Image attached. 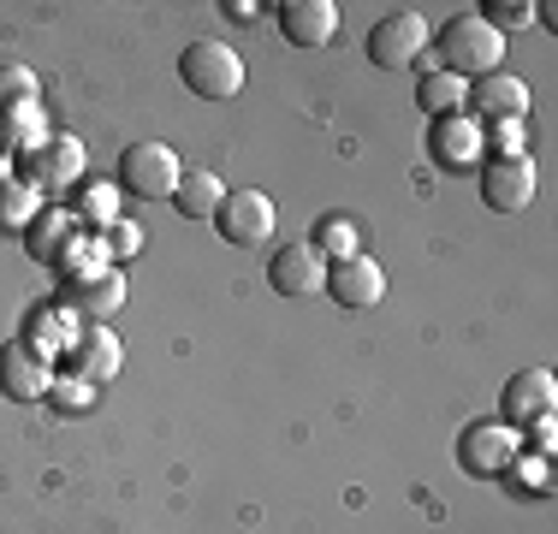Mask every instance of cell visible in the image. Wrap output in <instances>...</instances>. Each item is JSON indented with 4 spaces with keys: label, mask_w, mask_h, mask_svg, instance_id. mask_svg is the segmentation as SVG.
Masks as SVG:
<instances>
[{
    "label": "cell",
    "mask_w": 558,
    "mask_h": 534,
    "mask_svg": "<svg viewBox=\"0 0 558 534\" xmlns=\"http://www.w3.org/2000/svg\"><path fill=\"white\" fill-rule=\"evenodd\" d=\"M226 203V179L208 167H191L179 179V191H172V208L184 214V220H215V208Z\"/></svg>",
    "instance_id": "d6986e66"
},
{
    "label": "cell",
    "mask_w": 558,
    "mask_h": 534,
    "mask_svg": "<svg viewBox=\"0 0 558 534\" xmlns=\"http://www.w3.org/2000/svg\"><path fill=\"white\" fill-rule=\"evenodd\" d=\"M428 155L440 160L446 172H475V167H482V155H487V143H482V125H475L470 113L434 119V131H428Z\"/></svg>",
    "instance_id": "4fadbf2b"
},
{
    "label": "cell",
    "mask_w": 558,
    "mask_h": 534,
    "mask_svg": "<svg viewBox=\"0 0 558 534\" xmlns=\"http://www.w3.org/2000/svg\"><path fill=\"white\" fill-rule=\"evenodd\" d=\"M24 232H31V256L36 262H54L60 267V256L77 244V238H84V226L72 220V208H48V214H36Z\"/></svg>",
    "instance_id": "ac0fdd59"
},
{
    "label": "cell",
    "mask_w": 558,
    "mask_h": 534,
    "mask_svg": "<svg viewBox=\"0 0 558 534\" xmlns=\"http://www.w3.org/2000/svg\"><path fill=\"white\" fill-rule=\"evenodd\" d=\"M0 137L36 155V149L48 143V131H43V107H19V113H7V119H0Z\"/></svg>",
    "instance_id": "4316f807"
},
{
    "label": "cell",
    "mask_w": 558,
    "mask_h": 534,
    "mask_svg": "<svg viewBox=\"0 0 558 534\" xmlns=\"http://www.w3.org/2000/svg\"><path fill=\"white\" fill-rule=\"evenodd\" d=\"M505 481H511L517 493H535V499H547V493H553V458H535V451H523V458L505 470Z\"/></svg>",
    "instance_id": "d4e9b609"
},
{
    "label": "cell",
    "mask_w": 558,
    "mask_h": 534,
    "mask_svg": "<svg viewBox=\"0 0 558 534\" xmlns=\"http://www.w3.org/2000/svg\"><path fill=\"white\" fill-rule=\"evenodd\" d=\"M517 458H523V434H517L511 422H475L458 434V470L463 475L494 481V475L511 470Z\"/></svg>",
    "instance_id": "277c9868"
},
{
    "label": "cell",
    "mask_w": 558,
    "mask_h": 534,
    "mask_svg": "<svg viewBox=\"0 0 558 534\" xmlns=\"http://www.w3.org/2000/svg\"><path fill=\"white\" fill-rule=\"evenodd\" d=\"M184 179V160L167 149V143H131L119 155V191L125 196H143V203H172Z\"/></svg>",
    "instance_id": "3957f363"
},
{
    "label": "cell",
    "mask_w": 558,
    "mask_h": 534,
    "mask_svg": "<svg viewBox=\"0 0 558 534\" xmlns=\"http://www.w3.org/2000/svg\"><path fill=\"white\" fill-rule=\"evenodd\" d=\"M36 184L24 179V184H7V191H0V226H31L36 214H43V203H36Z\"/></svg>",
    "instance_id": "83f0119b"
},
{
    "label": "cell",
    "mask_w": 558,
    "mask_h": 534,
    "mask_svg": "<svg viewBox=\"0 0 558 534\" xmlns=\"http://www.w3.org/2000/svg\"><path fill=\"white\" fill-rule=\"evenodd\" d=\"M553 404H558L553 368H523V374H511L505 392H499V422H511L517 434H523L535 416H553Z\"/></svg>",
    "instance_id": "30bf717a"
},
{
    "label": "cell",
    "mask_w": 558,
    "mask_h": 534,
    "mask_svg": "<svg viewBox=\"0 0 558 534\" xmlns=\"http://www.w3.org/2000/svg\"><path fill=\"white\" fill-rule=\"evenodd\" d=\"M482 143H494V155H529V143H523V119H505V125H482Z\"/></svg>",
    "instance_id": "4dcf8cb0"
},
{
    "label": "cell",
    "mask_w": 558,
    "mask_h": 534,
    "mask_svg": "<svg viewBox=\"0 0 558 534\" xmlns=\"http://www.w3.org/2000/svg\"><path fill=\"white\" fill-rule=\"evenodd\" d=\"M482 19L505 36V31H523V24H535V7H529V0H487Z\"/></svg>",
    "instance_id": "f1b7e54d"
},
{
    "label": "cell",
    "mask_w": 558,
    "mask_h": 534,
    "mask_svg": "<svg viewBox=\"0 0 558 534\" xmlns=\"http://www.w3.org/2000/svg\"><path fill=\"white\" fill-rule=\"evenodd\" d=\"M428 53V19L422 12H387V19L368 31V60L380 72H404V65H422Z\"/></svg>",
    "instance_id": "8992f818"
},
{
    "label": "cell",
    "mask_w": 558,
    "mask_h": 534,
    "mask_svg": "<svg viewBox=\"0 0 558 534\" xmlns=\"http://www.w3.org/2000/svg\"><path fill=\"white\" fill-rule=\"evenodd\" d=\"M19 107H36V72L31 65H0V119L19 113Z\"/></svg>",
    "instance_id": "484cf974"
},
{
    "label": "cell",
    "mask_w": 558,
    "mask_h": 534,
    "mask_svg": "<svg viewBox=\"0 0 558 534\" xmlns=\"http://www.w3.org/2000/svg\"><path fill=\"white\" fill-rule=\"evenodd\" d=\"M101 250H108L113 262H131L143 250V226H131V220H113L108 226V238H101Z\"/></svg>",
    "instance_id": "f546056e"
},
{
    "label": "cell",
    "mask_w": 558,
    "mask_h": 534,
    "mask_svg": "<svg viewBox=\"0 0 558 534\" xmlns=\"http://www.w3.org/2000/svg\"><path fill=\"white\" fill-rule=\"evenodd\" d=\"M463 107H475V125H505V119H529V84L517 72H487V77H475L470 84V101Z\"/></svg>",
    "instance_id": "9c48e42d"
},
{
    "label": "cell",
    "mask_w": 558,
    "mask_h": 534,
    "mask_svg": "<svg viewBox=\"0 0 558 534\" xmlns=\"http://www.w3.org/2000/svg\"><path fill=\"white\" fill-rule=\"evenodd\" d=\"M119 303H125V274H119V267H89V274L60 279V310L84 315L89 327H101Z\"/></svg>",
    "instance_id": "52a82bcc"
},
{
    "label": "cell",
    "mask_w": 558,
    "mask_h": 534,
    "mask_svg": "<svg viewBox=\"0 0 558 534\" xmlns=\"http://www.w3.org/2000/svg\"><path fill=\"white\" fill-rule=\"evenodd\" d=\"M274 226H279V208H274L268 191H226V203L215 208V232L226 238V244H238V250L268 244Z\"/></svg>",
    "instance_id": "5b68a950"
},
{
    "label": "cell",
    "mask_w": 558,
    "mask_h": 534,
    "mask_svg": "<svg viewBox=\"0 0 558 534\" xmlns=\"http://www.w3.org/2000/svg\"><path fill=\"white\" fill-rule=\"evenodd\" d=\"M463 101H470V84H463V77L440 72V65H422V84H416V107H422V113L451 119V113H463Z\"/></svg>",
    "instance_id": "ffe728a7"
},
{
    "label": "cell",
    "mask_w": 558,
    "mask_h": 534,
    "mask_svg": "<svg viewBox=\"0 0 558 534\" xmlns=\"http://www.w3.org/2000/svg\"><path fill=\"white\" fill-rule=\"evenodd\" d=\"M179 84L191 89L196 101H232L238 89H244V60H238V48L203 36V43H191L179 53Z\"/></svg>",
    "instance_id": "7a4b0ae2"
},
{
    "label": "cell",
    "mask_w": 558,
    "mask_h": 534,
    "mask_svg": "<svg viewBox=\"0 0 558 534\" xmlns=\"http://www.w3.org/2000/svg\"><path fill=\"white\" fill-rule=\"evenodd\" d=\"M310 250H315L327 267H333V262H351V256H363V232H356L351 214H322V220H315Z\"/></svg>",
    "instance_id": "44dd1931"
},
{
    "label": "cell",
    "mask_w": 558,
    "mask_h": 534,
    "mask_svg": "<svg viewBox=\"0 0 558 534\" xmlns=\"http://www.w3.org/2000/svg\"><path fill=\"white\" fill-rule=\"evenodd\" d=\"M72 339H77V315L72 310H36L31 327H24V344H31V351H43V356L72 351Z\"/></svg>",
    "instance_id": "7402d4cb"
},
{
    "label": "cell",
    "mask_w": 558,
    "mask_h": 534,
    "mask_svg": "<svg viewBox=\"0 0 558 534\" xmlns=\"http://www.w3.org/2000/svg\"><path fill=\"white\" fill-rule=\"evenodd\" d=\"M268 286L279 298H322L327 291V262L310 244H286L268 256Z\"/></svg>",
    "instance_id": "7c38bea8"
},
{
    "label": "cell",
    "mask_w": 558,
    "mask_h": 534,
    "mask_svg": "<svg viewBox=\"0 0 558 534\" xmlns=\"http://www.w3.org/2000/svg\"><path fill=\"white\" fill-rule=\"evenodd\" d=\"M482 203L494 214H523L529 203H535V160L529 155L482 160Z\"/></svg>",
    "instance_id": "ba28073f"
},
{
    "label": "cell",
    "mask_w": 558,
    "mask_h": 534,
    "mask_svg": "<svg viewBox=\"0 0 558 534\" xmlns=\"http://www.w3.org/2000/svg\"><path fill=\"white\" fill-rule=\"evenodd\" d=\"M279 31L291 48H327L339 31V7L333 0H286L279 7Z\"/></svg>",
    "instance_id": "2e32d148"
},
{
    "label": "cell",
    "mask_w": 558,
    "mask_h": 534,
    "mask_svg": "<svg viewBox=\"0 0 558 534\" xmlns=\"http://www.w3.org/2000/svg\"><path fill=\"white\" fill-rule=\"evenodd\" d=\"M499 60H505V36L482 19V12H458V19H446L440 31H434V65L451 77H463V84L499 72Z\"/></svg>",
    "instance_id": "6da1fadb"
},
{
    "label": "cell",
    "mask_w": 558,
    "mask_h": 534,
    "mask_svg": "<svg viewBox=\"0 0 558 534\" xmlns=\"http://www.w3.org/2000/svg\"><path fill=\"white\" fill-rule=\"evenodd\" d=\"M24 172H31L36 191H60V184H77V179H84V143H77V137H48L43 149L24 160Z\"/></svg>",
    "instance_id": "e0dca14e"
},
{
    "label": "cell",
    "mask_w": 558,
    "mask_h": 534,
    "mask_svg": "<svg viewBox=\"0 0 558 534\" xmlns=\"http://www.w3.org/2000/svg\"><path fill=\"white\" fill-rule=\"evenodd\" d=\"M72 220L77 226H96V232H108V226L119 220V191L113 184H84V191H77V208H72Z\"/></svg>",
    "instance_id": "603a6c76"
},
{
    "label": "cell",
    "mask_w": 558,
    "mask_h": 534,
    "mask_svg": "<svg viewBox=\"0 0 558 534\" xmlns=\"http://www.w3.org/2000/svg\"><path fill=\"white\" fill-rule=\"evenodd\" d=\"M256 0H226V19H238V24H250V19H256Z\"/></svg>",
    "instance_id": "1f68e13d"
},
{
    "label": "cell",
    "mask_w": 558,
    "mask_h": 534,
    "mask_svg": "<svg viewBox=\"0 0 558 534\" xmlns=\"http://www.w3.org/2000/svg\"><path fill=\"white\" fill-rule=\"evenodd\" d=\"M101 398L96 380H77V374H54V386H48V404L60 410V416H89Z\"/></svg>",
    "instance_id": "cb8c5ba5"
},
{
    "label": "cell",
    "mask_w": 558,
    "mask_h": 534,
    "mask_svg": "<svg viewBox=\"0 0 558 534\" xmlns=\"http://www.w3.org/2000/svg\"><path fill=\"white\" fill-rule=\"evenodd\" d=\"M327 291H333L339 310H375L387 298V267L375 256H351V262H333L327 267Z\"/></svg>",
    "instance_id": "5bb4252c"
},
{
    "label": "cell",
    "mask_w": 558,
    "mask_h": 534,
    "mask_svg": "<svg viewBox=\"0 0 558 534\" xmlns=\"http://www.w3.org/2000/svg\"><path fill=\"white\" fill-rule=\"evenodd\" d=\"M65 363H72L77 380H96V386H108L119 368H125V351H119V339L108 327H77V339H72V351H65Z\"/></svg>",
    "instance_id": "9a60e30c"
},
{
    "label": "cell",
    "mask_w": 558,
    "mask_h": 534,
    "mask_svg": "<svg viewBox=\"0 0 558 534\" xmlns=\"http://www.w3.org/2000/svg\"><path fill=\"white\" fill-rule=\"evenodd\" d=\"M48 386H54V363L43 351H31L24 339L0 344V392L19 398V404H36V398H48Z\"/></svg>",
    "instance_id": "8fae6325"
}]
</instances>
